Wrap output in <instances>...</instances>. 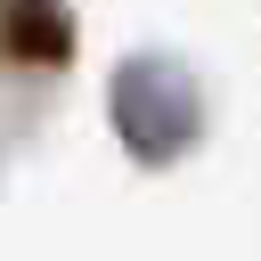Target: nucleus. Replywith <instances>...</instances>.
Listing matches in <instances>:
<instances>
[{
    "label": "nucleus",
    "instance_id": "1",
    "mask_svg": "<svg viewBox=\"0 0 261 261\" xmlns=\"http://www.w3.org/2000/svg\"><path fill=\"white\" fill-rule=\"evenodd\" d=\"M106 98H114V139H122L130 163H147V171L179 163V155L204 139V90H196L188 65L163 57V49H130V57L114 65Z\"/></svg>",
    "mask_w": 261,
    "mask_h": 261
},
{
    "label": "nucleus",
    "instance_id": "2",
    "mask_svg": "<svg viewBox=\"0 0 261 261\" xmlns=\"http://www.w3.org/2000/svg\"><path fill=\"white\" fill-rule=\"evenodd\" d=\"M8 57H16V65H65V57H73V16H65V0H8Z\"/></svg>",
    "mask_w": 261,
    "mask_h": 261
}]
</instances>
